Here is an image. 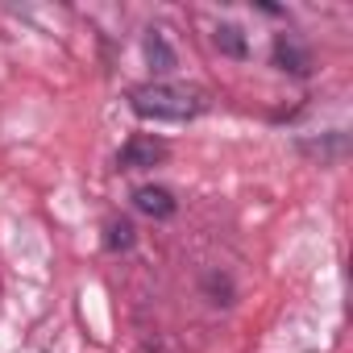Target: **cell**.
<instances>
[{
    "mask_svg": "<svg viewBox=\"0 0 353 353\" xmlns=\"http://www.w3.org/2000/svg\"><path fill=\"white\" fill-rule=\"evenodd\" d=\"M129 104H133V112L141 121H188V117H196L204 108V96L200 92H188L179 83L154 79V83L133 88L129 92Z\"/></svg>",
    "mask_w": 353,
    "mask_h": 353,
    "instance_id": "1",
    "label": "cell"
},
{
    "mask_svg": "<svg viewBox=\"0 0 353 353\" xmlns=\"http://www.w3.org/2000/svg\"><path fill=\"white\" fill-rule=\"evenodd\" d=\"M162 158H166V141L154 137V133H137V137H129L125 150H121V166H125V170H150V166H158Z\"/></svg>",
    "mask_w": 353,
    "mask_h": 353,
    "instance_id": "2",
    "label": "cell"
},
{
    "mask_svg": "<svg viewBox=\"0 0 353 353\" xmlns=\"http://www.w3.org/2000/svg\"><path fill=\"white\" fill-rule=\"evenodd\" d=\"M274 67H283V71H291V75H312V54H307V46L299 42V38H291V34H279L274 38Z\"/></svg>",
    "mask_w": 353,
    "mask_h": 353,
    "instance_id": "3",
    "label": "cell"
},
{
    "mask_svg": "<svg viewBox=\"0 0 353 353\" xmlns=\"http://www.w3.org/2000/svg\"><path fill=\"white\" fill-rule=\"evenodd\" d=\"M133 208H137V212H145V216H154V221H166V216H174L179 200H174L166 188L145 183V188H137V192H133Z\"/></svg>",
    "mask_w": 353,
    "mask_h": 353,
    "instance_id": "4",
    "label": "cell"
},
{
    "mask_svg": "<svg viewBox=\"0 0 353 353\" xmlns=\"http://www.w3.org/2000/svg\"><path fill=\"white\" fill-rule=\"evenodd\" d=\"M145 59H150V67H154L158 75L174 71V50H170V42L162 38V30H150V34H145Z\"/></svg>",
    "mask_w": 353,
    "mask_h": 353,
    "instance_id": "5",
    "label": "cell"
},
{
    "mask_svg": "<svg viewBox=\"0 0 353 353\" xmlns=\"http://www.w3.org/2000/svg\"><path fill=\"white\" fill-rule=\"evenodd\" d=\"M216 50L229 54V59H245L250 54V42L237 26H216Z\"/></svg>",
    "mask_w": 353,
    "mask_h": 353,
    "instance_id": "6",
    "label": "cell"
},
{
    "mask_svg": "<svg viewBox=\"0 0 353 353\" xmlns=\"http://www.w3.org/2000/svg\"><path fill=\"white\" fill-rule=\"evenodd\" d=\"M133 241H137V233H133V225H129V221H108V225H104V245H108L112 254L133 250Z\"/></svg>",
    "mask_w": 353,
    "mask_h": 353,
    "instance_id": "7",
    "label": "cell"
}]
</instances>
